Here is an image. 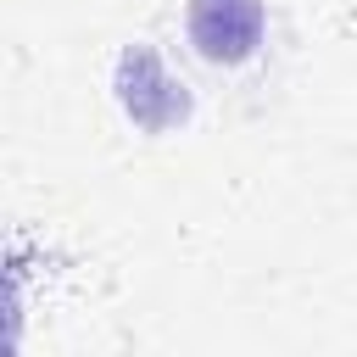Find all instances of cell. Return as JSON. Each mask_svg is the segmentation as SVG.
<instances>
[{
	"label": "cell",
	"instance_id": "1",
	"mask_svg": "<svg viewBox=\"0 0 357 357\" xmlns=\"http://www.w3.org/2000/svg\"><path fill=\"white\" fill-rule=\"evenodd\" d=\"M184 56L218 84L262 78L268 6L262 0H184Z\"/></svg>",
	"mask_w": 357,
	"mask_h": 357
},
{
	"label": "cell",
	"instance_id": "2",
	"mask_svg": "<svg viewBox=\"0 0 357 357\" xmlns=\"http://www.w3.org/2000/svg\"><path fill=\"white\" fill-rule=\"evenodd\" d=\"M117 100H123V112H128L145 134H162V128H173V123L190 117L184 84L167 73V61H162L151 45H128V50L117 56Z\"/></svg>",
	"mask_w": 357,
	"mask_h": 357
}]
</instances>
